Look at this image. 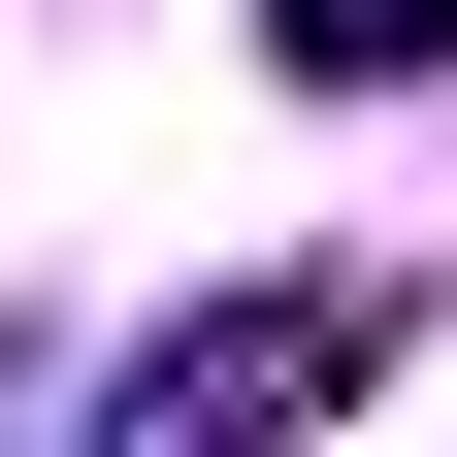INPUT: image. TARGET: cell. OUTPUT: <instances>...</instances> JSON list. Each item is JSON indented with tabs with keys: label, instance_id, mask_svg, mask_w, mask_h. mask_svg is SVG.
Masks as SVG:
<instances>
[{
	"label": "cell",
	"instance_id": "obj_1",
	"mask_svg": "<svg viewBox=\"0 0 457 457\" xmlns=\"http://www.w3.org/2000/svg\"><path fill=\"white\" fill-rule=\"evenodd\" d=\"M392 327H425L392 262H295V295H228V327H163V360H131V425H163V457H228V425H327V392H360Z\"/></svg>",
	"mask_w": 457,
	"mask_h": 457
},
{
	"label": "cell",
	"instance_id": "obj_2",
	"mask_svg": "<svg viewBox=\"0 0 457 457\" xmlns=\"http://www.w3.org/2000/svg\"><path fill=\"white\" fill-rule=\"evenodd\" d=\"M262 66H327V98H392V66H457V0H262Z\"/></svg>",
	"mask_w": 457,
	"mask_h": 457
}]
</instances>
